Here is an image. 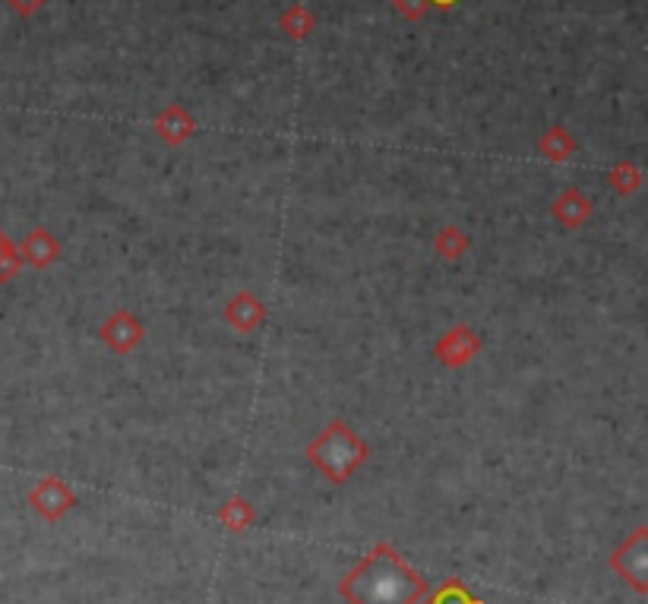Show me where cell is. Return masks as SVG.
<instances>
[{"instance_id": "1", "label": "cell", "mask_w": 648, "mask_h": 604, "mask_svg": "<svg viewBox=\"0 0 648 604\" xmlns=\"http://www.w3.org/2000/svg\"><path fill=\"white\" fill-rule=\"evenodd\" d=\"M430 592L427 579L392 544L380 541L367 557L339 582L349 604H421Z\"/></svg>"}, {"instance_id": "2", "label": "cell", "mask_w": 648, "mask_h": 604, "mask_svg": "<svg viewBox=\"0 0 648 604\" xmlns=\"http://www.w3.org/2000/svg\"><path fill=\"white\" fill-rule=\"evenodd\" d=\"M304 456L332 484H345L370 459V446L345 418H332L323 431L307 443Z\"/></svg>"}, {"instance_id": "3", "label": "cell", "mask_w": 648, "mask_h": 604, "mask_svg": "<svg viewBox=\"0 0 648 604\" xmlns=\"http://www.w3.org/2000/svg\"><path fill=\"white\" fill-rule=\"evenodd\" d=\"M611 570L639 595H648V526H639L611 554Z\"/></svg>"}, {"instance_id": "4", "label": "cell", "mask_w": 648, "mask_h": 604, "mask_svg": "<svg viewBox=\"0 0 648 604\" xmlns=\"http://www.w3.org/2000/svg\"><path fill=\"white\" fill-rule=\"evenodd\" d=\"M481 348H485V338L478 336L468 323H455V326H450L443 336L437 338L433 358H437L443 368L462 370L468 368V365L481 355Z\"/></svg>"}, {"instance_id": "5", "label": "cell", "mask_w": 648, "mask_h": 604, "mask_svg": "<svg viewBox=\"0 0 648 604\" xmlns=\"http://www.w3.org/2000/svg\"><path fill=\"white\" fill-rule=\"evenodd\" d=\"M98 338L114 352V355H130L139 348V342L146 338V326L143 320L130 310V307H118L111 310L101 326H98Z\"/></svg>"}, {"instance_id": "6", "label": "cell", "mask_w": 648, "mask_h": 604, "mask_svg": "<svg viewBox=\"0 0 648 604\" xmlns=\"http://www.w3.org/2000/svg\"><path fill=\"white\" fill-rule=\"evenodd\" d=\"M29 506H33L41 519H48V522H61L66 513L76 506V494H73V488L66 484L64 478L48 474V478H41L33 491H29Z\"/></svg>"}, {"instance_id": "7", "label": "cell", "mask_w": 648, "mask_h": 604, "mask_svg": "<svg viewBox=\"0 0 648 604\" xmlns=\"http://www.w3.org/2000/svg\"><path fill=\"white\" fill-rule=\"evenodd\" d=\"M266 317H269V310H266V304L259 298L257 292H250V288H241V292H234L225 304V323L237 333V336H254L259 326L266 323Z\"/></svg>"}, {"instance_id": "8", "label": "cell", "mask_w": 648, "mask_h": 604, "mask_svg": "<svg viewBox=\"0 0 648 604\" xmlns=\"http://www.w3.org/2000/svg\"><path fill=\"white\" fill-rule=\"evenodd\" d=\"M152 131L156 136L162 139L164 146H171V149H181L184 143H191L196 134V118L187 111V104H181V101H171V104H164L162 111L156 114V121H152Z\"/></svg>"}, {"instance_id": "9", "label": "cell", "mask_w": 648, "mask_h": 604, "mask_svg": "<svg viewBox=\"0 0 648 604\" xmlns=\"http://www.w3.org/2000/svg\"><path fill=\"white\" fill-rule=\"evenodd\" d=\"M551 215L566 229V232H579L588 225V219L595 215V202L579 187H566L563 194H557L551 202Z\"/></svg>"}, {"instance_id": "10", "label": "cell", "mask_w": 648, "mask_h": 604, "mask_svg": "<svg viewBox=\"0 0 648 604\" xmlns=\"http://www.w3.org/2000/svg\"><path fill=\"white\" fill-rule=\"evenodd\" d=\"M23 260L33 263L35 269L54 267L61 260V241L48 229H35L33 235L23 241Z\"/></svg>"}, {"instance_id": "11", "label": "cell", "mask_w": 648, "mask_h": 604, "mask_svg": "<svg viewBox=\"0 0 648 604\" xmlns=\"http://www.w3.org/2000/svg\"><path fill=\"white\" fill-rule=\"evenodd\" d=\"M576 149H579L576 136L570 134L566 127H560V124H557V127H548L545 134L538 136V156L553 162V165L570 162V159L576 156Z\"/></svg>"}, {"instance_id": "12", "label": "cell", "mask_w": 648, "mask_h": 604, "mask_svg": "<svg viewBox=\"0 0 648 604\" xmlns=\"http://www.w3.org/2000/svg\"><path fill=\"white\" fill-rule=\"evenodd\" d=\"M219 522L225 526L228 532L244 535L247 529L257 526V506L250 504L247 497L234 494V497H228L225 504H222V509H219Z\"/></svg>"}, {"instance_id": "13", "label": "cell", "mask_w": 648, "mask_h": 604, "mask_svg": "<svg viewBox=\"0 0 648 604\" xmlns=\"http://www.w3.org/2000/svg\"><path fill=\"white\" fill-rule=\"evenodd\" d=\"M279 29L289 35L292 41H307L310 35L317 33V13L307 3H292L285 7V13L279 16Z\"/></svg>"}, {"instance_id": "14", "label": "cell", "mask_w": 648, "mask_h": 604, "mask_svg": "<svg viewBox=\"0 0 648 604\" xmlns=\"http://www.w3.org/2000/svg\"><path fill=\"white\" fill-rule=\"evenodd\" d=\"M472 250V237L462 232V225H443L437 235H433V254L447 263L462 260L465 254Z\"/></svg>"}, {"instance_id": "15", "label": "cell", "mask_w": 648, "mask_h": 604, "mask_svg": "<svg viewBox=\"0 0 648 604\" xmlns=\"http://www.w3.org/2000/svg\"><path fill=\"white\" fill-rule=\"evenodd\" d=\"M424 604H485L462 579H455V576H450V579H443L433 592H427V599H424Z\"/></svg>"}, {"instance_id": "16", "label": "cell", "mask_w": 648, "mask_h": 604, "mask_svg": "<svg viewBox=\"0 0 648 604\" xmlns=\"http://www.w3.org/2000/svg\"><path fill=\"white\" fill-rule=\"evenodd\" d=\"M608 184H611V190H614L616 197H633V194L646 184V177H643L639 165H633V162H616L614 169L608 171Z\"/></svg>"}, {"instance_id": "17", "label": "cell", "mask_w": 648, "mask_h": 604, "mask_svg": "<svg viewBox=\"0 0 648 604\" xmlns=\"http://www.w3.org/2000/svg\"><path fill=\"white\" fill-rule=\"evenodd\" d=\"M20 267H23V254L0 232V282H10L20 272Z\"/></svg>"}, {"instance_id": "18", "label": "cell", "mask_w": 648, "mask_h": 604, "mask_svg": "<svg viewBox=\"0 0 648 604\" xmlns=\"http://www.w3.org/2000/svg\"><path fill=\"white\" fill-rule=\"evenodd\" d=\"M392 7H395V13H399L402 20H408V23H421L424 16L433 10L430 0H392Z\"/></svg>"}, {"instance_id": "19", "label": "cell", "mask_w": 648, "mask_h": 604, "mask_svg": "<svg viewBox=\"0 0 648 604\" xmlns=\"http://www.w3.org/2000/svg\"><path fill=\"white\" fill-rule=\"evenodd\" d=\"M7 3H10L20 16H33V13H38L48 0H7Z\"/></svg>"}, {"instance_id": "20", "label": "cell", "mask_w": 648, "mask_h": 604, "mask_svg": "<svg viewBox=\"0 0 648 604\" xmlns=\"http://www.w3.org/2000/svg\"><path fill=\"white\" fill-rule=\"evenodd\" d=\"M459 0H430V7L433 10H450V7H455Z\"/></svg>"}]
</instances>
